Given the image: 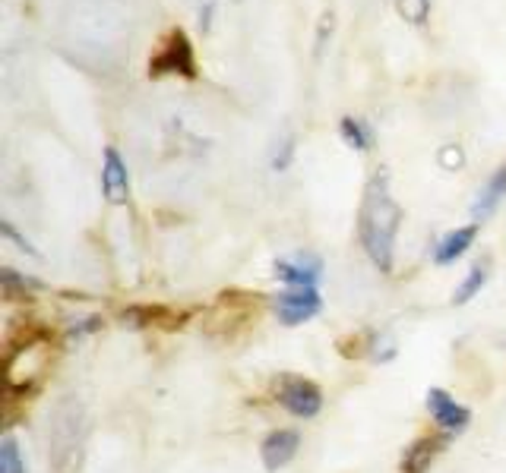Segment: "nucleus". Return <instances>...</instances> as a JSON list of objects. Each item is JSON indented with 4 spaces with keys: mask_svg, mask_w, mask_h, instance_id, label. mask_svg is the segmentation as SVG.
Listing matches in <instances>:
<instances>
[{
    "mask_svg": "<svg viewBox=\"0 0 506 473\" xmlns=\"http://www.w3.org/2000/svg\"><path fill=\"white\" fill-rule=\"evenodd\" d=\"M399 224H402V209L390 192V174L380 167L364 186L361 209H357V236H361L367 259L384 275L393 272Z\"/></svg>",
    "mask_w": 506,
    "mask_h": 473,
    "instance_id": "nucleus-1",
    "label": "nucleus"
},
{
    "mask_svg": "<svg viewBox=\"0 0 506 473\" xmlns=\"http://www.w3.org/2000/svg\"><path fill=\"white\" fill-rule=\"evenodd\" d=\"M149 76H184L196 79V58L194 45H190V35L184 29H171L162 41H158V51L149 58Z\"/></svg>",
    "mask_w": 506,
    "mask_h": 473,
    "instance_id": "nucleus-2",
    "label": "nucleus"
},
{
    "mask_svg": "<svg viewBox=\"0 0 506 473\" xmlns=\"http://www.w3.org/2000/svg\"><path fill=\"white\" fill-rule=\"evenodd\" d=\"M276 397H279V404L288 414L301 416V420H311V416H317L320 407H323V391H320L311 379H301V376L282 379Z\"/></svg>",
    "mask_w": 506,
    "mask_h": 473,
    "instance_id": "nucleus-3",
    "label": "nucleus"
},
{
    "mask_svg": "<svg viewBox=\"0 0 506 473\" xmlns=\"http://www.w3.org/2000/svg\"><path fill=\"white\" fill-rule=\"evenodd\" d=\"M273 307H276L279 322H285V326H301V322L313 319L323 303H320L317 288H288L276 297Z\"/></svg>",
    "mask_w": 506,
    "mask_h": 473,
    "instance_id": "nucleus-4",
    "label": "nucleus"
},
{
    "mask_svg": "<svg viewBox=\"0 0 506 473\" xmlns=\"http://www.w3.org/2000/svg\"><path fill=\"white\" fill-rule=\"evenodd\" d=\"M102 192L111 205H121L131 199V171H127V161L121 158L114 146L104 148L102 161Z\"/></svg>",
    "mask_w": 506,
    "mask_h": 473,
    "instance_id": "nucleus-5",
    "label": "nucleus"
},
{
    "mask_svg": "<svg viewBox=\"0 0 506 473\" xmlns=\"http://www.w3.org/2000/svg\"><path fill=\"white\" fill-rule=\"evenodd\" d=\"M428 414L434 416V423L447 433H462V429L472 423L468 407H462L453 395H447L443 388H430L428 391Z\"/></svg>",
    "mask_w": 506,
    "mask_h": 473,
    "instance_id": "nucleus-6",
    "label": "nucleus"
},
{
    "mask_svg": "<svg viewBox=\"0 0 506 473\" xmlns=\"http://www.w3.org/2000/svg\"><path fill=\"white\" fill-rule=\"evenodd\" d=\"M323 263L311 253H298V256H288L276 263V278H282L292 288H317Z\"/></svg>",
    "mask_w": 506,
    "mask_h": 473,
    "instance_id": "nucleus-7",
    "label": "nucleus"
},
{
    "mask_svg": "<svg viewBox=\"0 0 506 473\" xmlns=\"http://www.w3.org/2000/svg\"><path fill=\"white\" fill-rule=\"evenodd\" d=\"M298 448H301V435L294 429H276V433H269L260 448L267 470H282L288 460H294Z\"/></svg>",
    "mask_w": 506,
    "mask_h": 473,
    "instance_id": "nucleus-8",
    "label": "nucleus"
},
{
    "mask_svg": "<svg viewBox=\"0 0 506 473\" xmlns=\"http://www.w3.org/2000/svg\"><path fill=\"white\" fill-rule=\"evenodd\" d=\"M503 199H506V161L491 174V177H487V183L478 190V199L472 202L474 224L487 221V218H491L493 211L500 209V202H503Z\"/></svg>",
    "mask_w": 506,
    "mask_h": 473,
    "instance_id": "nucleus-9",
    "label": "nucleus"
},
{
    "mask_svg": "<svg viewBox=\"0 0 506 473\" xmlns=\"http://www.w3.org/2000/svg\"><path fill=\"white\" fill-rule=\"evenodd\" d=\"M481 224H465V228H456L443 236L440 244L434 246V263L437 265H453L456 259H462L468 253V246L474 244Z\"/></svg>",
    "mask_w": 506,
    "mask_h": 473,
    "instance_id": "nucleus-10",
    "label": "nucleus"
},
{
    "mask_svg": "<svg viewBox=\"0 0 506 473\" xmlns=\"http://www.w3.org/2000/svg\"><path fill=\"white\" fill-rule=\"evenodd\" d=\"M443 442L440 439H418L405 448V458H402V473H428V467L434 464V458L440 454Z\"/></svg>",
    "mask_w": 506,
    "mask_h": 473,
    "instance_id": "nucleus-11",
    "label": "nucleus"
},
{
    "mask_svg": "<svg viewBox=\"0 0 506 473\" xmlns=\"http://www.w3.org/2000/svg\"><path fill=\"white\" fill-rule=\"evenodd\" d=\"M339 133H342L345 146L357 148V152H367V148L374 146V129H370V123L361 120V117H342V120H339Z\"/></svg>",
    "mask_w": 506,
    "mask_h": 473,
    "instance_id": "nucleus-12",
    "label": "nucleus"
},
{
    "mask_svg": "<svg viewBox=\"0 0 506 473\" xmlns=\"http://www.w3.org/2000/svg\"><path fill=\"white\" fill-rule=\"evenodd\" d=\"M487 284V263H478V265H472L468 269V275H465V281L456 288V297H453V303H468L472 297H478L481 294V288Z\"/></svg>",
    "mask_w": 506,
    "mask_h": 473,
    "instance_id": "nucleus-13",
    "label": "nucleus"
},
{
    "mask_svg": "<svg viewBox=\"0 0 506 473\" xmlns=\"http://www.w3.org/2000/svg\"><path fill=\"white\" fill-rule=\"evenodd\" d=\"M0 473H26V464L20 458V445L14 435L0 442Z\"/></svg>",
    "mask_w": 506,
    "mask_h": 473,
    "instance_id": "nucleus-14",
    "label": "nucleus"
},
{
    "mask_svg": "<svg viewBox=\"0 0 506 473\" xmlns=\"http://www.w3.org/2000/svg\"><path fill=\"white\" fill-rule=\"evenodd\" d=\"M396 7L411 26H424V20H428V13H430V0H399Z\"/></svg>",
    "mask_w": 506,
    "mask_h": 473,
    "instance_id": "nucleus-15",
    "label": "nucleus"
},
{
    "mask_svg": "<svg viewBox=\"0 0 506 473\" xmlns=\"http://www.w3.org/2000/svg\"><path fill=\"white\" fill-rule=\"evenodd\" d=\"M462 161H465V155H462L459 146H443V148H440V165H443V167L456 171V167H462Z\"/></svg>",
    "mask_w": 506,
    "mask_h": 473,
    "instance_id": "nucleus-16",
    "label": "nucleus"
},
{
    "mask_svg": "<svg viewBox=\"0 0 506 473\" xmlns=\"http://www.w3.org/2000/svg\"><path fill=\"white\" fill-rule=\"evenodd\" d=\"M0 230H4V236H10V240H16V244H20V250H26V253H32V256H39V253H35V246L29 244L26 236H20L16 234V228L10 221H0Z\"/></svg>",
    "mask_w": 506,
    "mask_h": 473,
    "instance_id": "nucleus-17",
    "label": "nucleus"
},
{
    "mask_svg": "<svg viewBox=\"0 0 506 473\" xmlns=\"http://www.w3.org/2000/svg\"><path fill=\"white\" fill-rule=\"evenodd\" d=\"M326 32H332V13H326L323 20H320V35H317V54L323 51V45H326Z\"/></svg>",
    "mask_w": 506,
    "mask_h": 473,
    "instance_id": "nucleus-18",
    "label": "nucleus"
}]
</instances>
